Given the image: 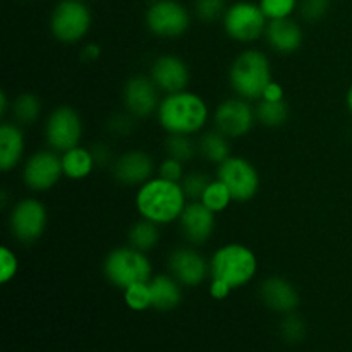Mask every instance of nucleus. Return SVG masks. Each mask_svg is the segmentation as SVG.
Instances as JSON below:
<instances>
[{"instance_id": "1", "label": "nucleus", "mask_w": 352, "mask_h": 352, "mask_svg": "<svg viewBox=\"0 0 352 352\" xmlns=\"http://www.w3.org/2000/svg\"><path fill=\"white\" fill-rule=\"evenodd\" d=\"M186 195L181 182H172L164 177H151L140 186L136 192L138 213L144 220L167 226L181 219L186 208Z\"/></svg>"}, {"instance_id": "2", "label": "nucleus", "mask_w": 352, "mask_h": 352, "mask_svg": "<svg viewBox=\"0 0 352 352\" xmlns=\"http://www.w3.org/2000/svg\"><path fill=\"white\" fill-rule=\"evenodd\" d=\"M157 120L168 134L199 133L208 120V107L205 100L191 91H179L165 95L157 110Z\"/></svg>"}, {"instance_id": "3", "label": "nucleus", "mask_w": 352, "mask_h": 352, "mask_svg": "<svg viewBox=\"0 0 352 352\" xmlns=\"http://www.w3.org/2000/svg\"><path fill=\"white\" fill-rule=\"evenodd\" d=\"M272 81V67L267 55L260 50L243 52L234 58L229 69V85L239 98L260 100Z\"/></svg>"}, {"instance_id": "4", "label": "nucleus", "mask_w": 352, "mask_h": 352, "mask_svg": "<svg viewBox=\"0 0 352 352\" xmlns=\"http://www.w3.org/2000/svg\"><path fill=\"white\" fill-rule=\"evenodd\" d=\"M258 270V260L253 251L239 243L219 248L210 260V277L239 289L253 280Z\"/></svg>"}, {"instance_id": "5", "label": "nucleus", "mask_w": 352, "mask_h": 352, "mask_svg": "<svg viewBox=\"0 0 352 352\" xmlns=\"http://www.w3.org/2000/svg\"><path fill=\"white\" fill-rule=\"evenodd\" d=\"M151 272H153V267L146 253L133 246L116 248L107 254L103 261L105 278L122 291L140 282H150Z\"/></svg>"}, {"instance_id": "6", "label": "nucleus", "mask_w": 352, "mask_h": 352, "mask_svg": "<svg viewBox=\"0 0 352 352\" xmlns=\"http://www.w3.org/2000/svg\"><path fill=\"white\" fill-rule=\"evenodd\" d=\"M93 16L85 0H58L50 14L52 36L65 45H74L88 34Z\"/></svg>"}, {"instance_id": "7", "label": "nucleus", "mask_w": 352, "mask_h": 352, "mask_svg": "<svg viewBox=\"0 0 352 352\" xmlns=\"http://www.w3.org/2000/svg\"><path fill=\"white\" fill-rule=\"evenodd\" d=\"M227 36L237 43H253L260 40L267 30L268 19L258 3L250 0H237L227 6L222 17Z\"/></svg>"}, {"instance_id": "8", "label": "nucleus", "mask_w": 352, "mask_h": 352, "mask_svg": "<svg viewBox=\"0 0 352 352\" xmlns=\"http://www.w3.org/2000/svg\"><path fill=\"white\" fill-rule=\"evenodd\" d=\"M148 31L158 38H179L191 28V12L179 0H157L144 14Z\"/></svg>"}, {"instance_id": "9", "label": "nucleus", "mask_w": 352, "mask_h": 352, "mask_svg": "<svg viewBox=\"0 0 352 352\" xmlns=\"http://www.w3.org/2000/svg\"><path fill=\"white\" fill-rule=\"evenodd\" d=\"M217 179L229 188L234 201H250L260 189V175L254 165L243 157L230 155L226 162L219 165Z\"/></svg>"}, {"instance_id": "10", "label": "nucleus", "mask_w": 352, "mask_h": 352, "mask_svg": "<svg viewBox=\"0 0 352 352\" xmlns=\"http://www.w3.org/2000/svg\"><path fill=\"white\" fill-rule=\"evenodd\" d=\"M45 138L52 150L65 153L79 146L82 138V120L72 107L62 105L48 116L45 124Z\"/></svg>"}, {"instance_id": "11", "label": "nucleus", "mask_w": 352, "mask_h": 352, "mask_svg": "<svg viewBox=\"0 0 352 352\" xmlns=\"http://www.w3.org/2000/svg\"><path fill=\"white\" fill-rule=\"evenodd\" d=\"M47 208L40 199L24 198L10 212L9 227L12 236L23 244H33L47 229Z\"/></svg>"}, {"instance_id": "12", "label": "nucleus", "mask_w": 352, "mask_h": 352, "mask_svg": "<svg viewBox=\"0 0 352 352\" xmlns=\"http://www.w3.org/2000/svg\"><path fill=\"white\" fill-rule=\"evenodd\" d=\"M64 175L62 157L55 150H40L31 155L23 168V181L31 191L45 192Z\"/></svg>"}, {"instance_id": "13", "label": "nucleus", "mask_w": 352, "mask_h": 352, "mask_svg": "<svg viewBox=\"0 0 352 352\" xmlns=\"http://www.w3.org/2000/svg\"><path fill=\"white\" fill-rule=\"evenodd\" d=\"M254 122H256V112L248 100L239 96L222 102L213 113L215 129L234 140L246 136L253 129Z\"/></svg>"}, {"instance_id": "14", "label": "nucleus", "mask_w": 352, "mask_h": 352, "mask_svg": "<svg viewBox=\"0 0 352 352\" xmlns=\"http://www.w3.org/2000/svg\"><path fill=\"white\" fill-rule=\"evenodd\" d=\"M168 272L184 287H198L210 275V263L195 246H182L168 254Z\"/></svg>"}, {"instance_id": "15", "label": "nucleus", "mask_w": 352, "mask_h": 352, "mask_svg": "<svg viewBox=\"0 0 352 352\" xmlns=\"http://www.w3.org/2000/svg\"><path fill=\"white\" fill-rule=\"evenodd\" d=\"M157 85L148 76H133L127 79L124 86V107L133 117L148 119L150 116L157 113L160 100H158Z\"/></svg>"}, {"instance_id": "16", "label": "nucleus", "mask_w": 352, "mask_h": 352, "mask_svg": "<svg viewBox=\"0 0 352 352\" xmlns=\"http://www.w3.org/2000/svg\"><path fill=\"white\" fill-rule=\"evenodd\" d=\"M181 232L191 246H203L208 243L215 230V213L206 208L201 201H191L186 205L179 219Z\"/></svg>"}, {"instance_id": "17", "label": "nucleus", "mask_w": 352, "mask_h": 352, "mask_svg": "<svg viewBox=\"0 0 352 352\" xmlns=\"http://www.w3.org/2000/svg\"><path fill=\"white\" fill-rule=\"evenodd\" d=\"M189 76L188 64L175 55H160L151 64L150 78L165 95L184 91L189 85Z\"/></svg>"}, {"instance_id": "18", "label": "nucleus", "mask_w": 352, "mask_h": 352, "mask_svg": "<svg viewBox=\"0 0 352 352\" xmlns=\"http://www.w3.org/2000/svg\"><path fill=\"white\" fill-rule=\"evenodd\" d=\"M153 158L141 150L127 151L113 162L112 174L122 186H143L153 175Z\"/></svg>"}, {"instance_id": "19", "label": "nucleus", "mask_w": 352, "mask_h": 352, "mask_svg": "<svg viewBox=\"0 0 352 352\" xmlns=\"http://www.w3.org/2000/svg\"><path fill=\"white\" fill-rule=\"evenodd\" d=\"M265 38L272 50L282 55H289L299 50L302 40H305V33L298 21L287 17V19L268 21Z\"/></svg>"}, {"instance_id": "20", "label": "nucleus", "mask_w": 352, "mask_h": 352, "mask_svg": "<svg viewBox=\"0 0 352 352\" xmlns=\"http://www.w3.org/2000/svg\"><path fill=\"white\" fill-rule=\"evenodd\" d=\"M260 296L267 308H270L272 311L282 313V315L294 313L301 302L294 285L282 277L267 278L261 284Z\"/></svg>"}, {"instance_id": "21", "label": "nucleus", "mask_w": 352, "mask_h": 352, "mask_svg": "<svg viewBox=\"0 0 352 352\" xmlns=\"http://www.w3.org/2000/svg\"><path fill=\"white\" fill-rule=\"evenodd\" d=\"M24 155V133L16 122L0 126V168L9 172L19 165Z\"/></svg>"}, {"instance_id": "22", "label": "nucleus", "mask_w": 352, "mask_h": 352, "mask_svg": "<svg viewBox=\"0 0 352 352\" xmlns=\"http://www.w3.org/2000/svg\"><path fill=\"white\" fill-rule=\"evenodd\" d=\"M151 308L158 311H172L182 301L181 284L172 275H155L150 280Z\"/></svg>"}, {"instance_id": "23", "label": "nucleus", "mask_w": 352, "mask_h": 352, "mask_svg": "<svg viewBox=\"0 0 352 352\" xmlns=\"http://www.w3.org/2000/svg\"><path fill=\"white\" fill-rule=\"evenodd\" d=\"M95 158L91 150H86L82 146H76L72 150L62 153V167H64L65 177L72 181H81L86 179L95 168Z\"/></svg>"}, {"instance_id": "24", "label": "nucleus", "mask_w": 352, "mask_h": 352, "mask_svg": "<svg viewBox=\"0 0 352 352\" xmlns=\"http://www.w3.org/2000/svg\"><path fill=\"white\" fill-rule=\"evenodd\" d=\"M198 151L203 158L210 164L220 165L230 157V143L226 134L220 133L219 129L203 133L198 141Z\"/></svg>"}, {"instance_id": "25", "label": "nucleus", "mask_w": 352, "mask_h": 352, "mask_svg": "<svg viewBox=\"0 0 352 352\" xmlns=\"http://www.w3.org/2000/svg\"><path fill=\"white\" fill-rule=\"evenodd\" d=\"M158 241H160V230H158L157 223L150 222V220H140L129 229V246L136 248L143 253L157 248Z\"/></svg>"}, {"instance_id": "26", "label": "nucleus", "mask_w": 352, "mask_h": 352, "mask_svg": "<svg viewBox=\"0 0 352 352\" xmlns=\"http://www.w3.org/2000/svg\"><path fill=\"white\" fill-rule=\"evenodd\" d=\"M12 116L16 124L31 126L41 116V100L33 93H23L12 103Z\"/></svg>"}, {"instance_id": "27", "label": "nucleus", "mask_w": 352, "mask_h": 352, "mask_svg": "<svg viewBox=\"0 0 352 352\" xmlns=\"http://www.w3.org/2000/svg\"><path fill=\"white\" fill-rule=\"evenodd\" d=\"M254 112H256L258 122H261L267 127H280L289 119V107L284 100L282 102H267V100H261L254 107Z\"/></svg>"}, {"instance_id": "28", "label": "nucleus", "mask_w": 352, "mask_h": 352, "mask_svg": "<svg viewBox=\"0 0 352 352\" xmlns=\"http://www.w3.org/2000/svg\"><path fill=\"white\" fill-rule=\"evenodd\" d=\"M165 151L168 157L175 158L182 164H188L198 153V143L191 140V136L188 134H168V138L165 140Z\"/></svg>"}, {"instance_id": "29", "label": "nucleus", "mask_w": 352, "mask_h": 352, "mask_svg": "<svg viewBox=\"0 0 352 352\" xmlns=\"http://www.w3.org/2000/svg\"><path fill=\"white\" fill-rule=\"evenodd\" d=\"M199 201L206 206L208 210H212L213 213H220L230 205V201H234L232 195H230L229 188L223 184L222 181L215 179L208 184V188L203 192L201 199Z\"/></svg>"}, {"instance_id": "30", "label": "nucleus", "mask_w": 352, "mask_h": 352, "mask_svg": "<svg viewBox=\"0 0 352 352\" xmlns=\"http://www.w3.org/2000/svg\"><path fill=\"white\" fill-rule=\"evenodd\" d=\"M124 302L133 311H146L148 308H151L150 282H140V284L129 285L124 291Z\"/></svg>"}, {"instance_id": "31", "label": "nucleus", "mask_w": 352, "mask_h": 352, "mask_svg": "<svg viewBox=\"0 0 352 352\" xmlns=\"http://www.w3.org/2000/svg\"><path fill=\"white\" fill-rule=\"evenodd\" d=\"M258 6L268 21L287 19L298 10L299 0H258Z\"/></svg>"}, {"instance_id": "32", "label": "nucleus", "mask_w": 352, "mask_h": 352, "mask_svg": "<svg viewBox=\"0 0 352 352\" xmlns=\"http://www.w3.org/2000/svg\"><path fill=\"white\" fill-rule=\"evenodd\" d=\"M210 182H212V179L208 177V174L201 170H195L182 177L181 186L184 189L186 198L191 199V201H199Z\"/></svg>"}, {"instance_id": "33", "label": "nucleus", "mask_w": 352, "mask_h": 352, "mask_svg": "<svg viewBox=\"0 0 352 352\" xmlns=\"http://www.w3.org/2000/svg\"><path fill=\"white\" fill-rule=\"evenodd\" d=\"M226 10V0H195V16L203 23H215L222 19Z\"/></svg>"}, {"instance_id": "34", "label": "nucleus", "mask_w": 352, "mask_h": 352, "mask_svg": "<svg viewBox=\"0 0 352 352\" xmlns=\"http://www.w3.org/2000/svg\"><path fill=\"white\" fill-rule=\"evenodd\" d=\"M330 2L332 0H299V14L308 23H316V21L323 19L330 9Z\"/></svg>"}, {"instance_id": "35", "label": "nucleus", "mask_w": 352, "mask_h": 352, "mask_svg": "<svg viewBox=\"0 0 352 352\" xmlns=\"http://www.w3.org/2000/svg\"><path fill=\"white\" fill-rule=\"evenodd\" d=\"M280 332L282 337H284L287 342H299V340L305 339L306 336L305 322H302L298 315H294V313H289V315H285L284 322H282Z\"/></svg>"}, {"instance_id": "36", "label": "nucleus", "mask_w": 352, "mask_h": 352, "mask_svg": "<svg viewBox=\"0 0 352 352\" xmlns=\"http://www.w3.org/2000/svg\"><path fill=\"white\" fill-rule=\"evenodd\" d=\"M19 270V261H17L16 253L10 248L2 246L0 250V284H7L16 277Z\"/></svg>"}, {"instance_id": "37", "label": "nucleus", "mask_w": 352, "mask_h": 352, "mask_svg": "<svg viewBox=\"0 0 352 352\" xmlns=\"http://www.w3.org/2000/svg\"><path fill=\"white\" fill-rule=\"evenodd\" d=\"M158 175L167 179V181L181 182L182 177H184V164L175 160V158L167 157L165 160L160 162V165H158Z\"/></svg>"}, {"instance_id": "38", "label": "nucleus", "mask_w": 352, "mask_h": 352, "mask_svg": "<svg viewBox=\"0 0 352 352\" xmlns=\"http://www.w3.org/2000/svg\"><path fill=\"white\" fill-rule=\"evenodd\" d=\"M134 120H138L136 117L131 116L129 112L127 113H117L116 117H112L109 122L110 131L117 134V136H129V133L133 131L134 127Z\"/></svg>"}, {"instance_id": "39", "label": "nucleus", "mask_w": 352, "mask_h": 352, "mask_svg": "<svg viewBox=\"0 0 352 352\" xmlns=\"http://www.w3.org/2000/svg\"><path fill=\"white\" fill-rule=\"evenodd\" d=\"M230 291H232V287H230L229 284H226V282L222 280H217V278H212V284H210V296H212L213 299L222 301V299L229 298Z\"/></svg>"}, {"instance_id": "40", "label": "nucleus", "mask_w": 352, "mask_h": 352, "mask_svg": "<svg viewBox=\"0 0 352 352\" xmlns=\"http://www.w3.org/2000/svg\"><path fill=\"white\" fill-rule=\"evenodd\" d=\"M261 100H267V102H282L284 100V88L278 82L270 81L267 88H265Z\"/></svg>"}, {"instance_id": "41", "label": "nucleus", "mask_w": 352, "mask_h": 352, "mask_svg": "<svg viewBox=\"0 0 352 352\" xmlns=\"http://www.w3.org/2000/svg\"><path fill=\"white\" fill-rule=\"evenodd\" d=\"M91 153L96 165H107L112 160V151H110V148L105 146V144H96V146H93Z\"/></svg>"}, {"instance_id": "42", "label": "nucleus", "mask_w": 352, "mask_h": 352, "mask_svg": "<svg viewBox=\"0 0 352 352\" xmlns=\"http://www.w3.org/2000/svg\"><path fill=\"white\" fill-rule=\"evenodd\" d=\"M81 57L88 62L96 60V58L100 57V47L96 43H88L85 48H82Z\"/></svg>"}, {"instance_id": "43", "label": "nucleus", "mask_w": 352, "mask_h": 352, "mask_svg": "<svg viewBox=\"0 0 352 352\" xmlns=\"http://www.w3.org/2000/svg\"><path fill=\"white\" fill-rule=\"evenodd\" d=\"M7 109H9V107H7V95L2 91L0 93V116H6Z\"/></svg>"}, {"instance_id": "44", "label": "nucleus", "mask_w": 352, "mask_h": 352, "mask_svg": "<svg viewBox=\"0 0 352 352\" xmlns=\"http://www.w3.org/2000/svg\"><path fill=\"white\" fill-rule=\"evenodd\" d=\"M347 107H349V110H351V113H352V85H351V88H349V91H347Z\"/></svg>"}, {"instance_id": "45", "label": "nucleus", "mask_w": 352, "mask_h": 352, "mask_svg": "<svg viewBox=\"0 0 352 352\" xmlns=\"http://www.w3.org/2000/svg\"><path fill=\"white\" fill-rule=\"evenodd\" d=\"M146 2H150V3H151V2H157V0H146Z\"/></svg>"}, {"instance_id": "46", "label": "nucleus", "mask_w": 352, "mask_h": 352, "mask_svg": "<svg viewBox=\"0 0 352 352\" xmlns=\"http://www.w3.org/2000/svg\"><path fill=\"white\" fill-rule=\"evenodd\" d=\"M85 2H88V0H85Z\"/></svg>"}]
</instances>
